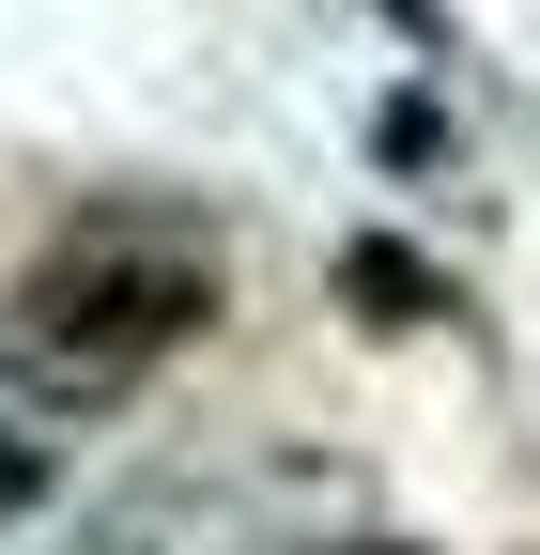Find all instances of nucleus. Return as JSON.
<instances>
[{"mask_svg": "<svg viewBox=\"0 0 540 555\" xmlns=\"http://www.w3.org/2000/svg\"><path fill=\"white\" fill-rule=\"evenodd\" d=\"M217 324V232H170V217H93L62 232L16 309H0V371L31 386V416H93L124 401L155 356H185V339Z\"/></svg>", "mask_w": 540, "mask_h": 555, "instance_id": "obj_1", "label": "nucleus"}, {"mask_svg": "<svg viewBox=\"0 0 540 555\" xmlns=\"http://www.w3.org/2000/svg\"><path fill=\"white\" fill-rule=\"evenodd\" d=\"M340 278L371 294V324H433V309H463V294H448V278L401 247V232H356V247H340Z\"/></svg>", "mask_w": 540, "mask_h": 555, "instance_id": "obj_2", "label": "nucleus"}, {"mask_svg": "<svg viewBox=\"0 0 540 555\" xmlns=\"http://www.w3.org/2000/svg\"><path fill=\"white\" fill-rule=\"evenodd\" d=\"M433 155H463V124H448L433 93H401V108H386V170H433Z\"/></svg>", "mask_w": 540, "mask_h": 555, "instance_id": "obj_3", "label": "nucleus"}]
</instances>
